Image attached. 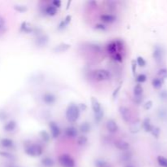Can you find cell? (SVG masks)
<instances>
[{
	"label": "cell",
	"instance_id": "cell-6",
	"mask_svg": "<svg viewBox=\"0 0 167 167\" xmlns=\"http://www.w3.org/2000/svg\"><path fill=\"white\" fill-rule=\"evenodd\" d=\"M49 43V37L46 33H40L37 35L35 39V45L38 47H44Z\"/></svg>",
	"mask_w": 167,
	"mask_h": 167
},
{
	"label": "cell",
	"instance_id": "cell-19",
	"mask_svg": "<svg viewBox=\"0 0 167 167\" xmlns=\"http://www.w3.org/2000/svg\"><path fill=\"white\" fill-rule=\"evenodd\" d=\"M131 158H132V153L131 151H125L119 156L120 161L122 163H129L131 161Z\"/></svg>",
	"mask_w": 167,
	"mask_h": 167
},
{
	"label": "cell",
	"instance_id": "cell-14",
	"mask_svg": "<svg viewBox=\"0 0 167 167\" xmlns=\"http://www.w3.org/2000/svg\"><path fill=\"white\" fill-rule=\"evenodd\" d=\"M91 109L93 110L94 113H99V112H100L102 109H103L101 108V104H100L99 101L95 97H94V96H92L91 98Z\"/></svg>",
	"mask_w": 167,
	"mask_h": 167
},
{
	"label": "cell",
	"instance_id": "cell-22",
	"mask_svg": "<svg viewBox=\"0 0 167 167\" xmlns=\"http://www.w3.org/2000/svg\"><path fill=\"white\" fill-rule=\"evenodd\" d=\"M91 124L89 123L88 122H84L81 124L80 127H79V131H81V133H82L83 134H88L91 131Z\"/></svg>",
	"mask_w": 167,
	"mask_h": 167
},
{
	"label": "cell",
	"instance_id": "cell-16",
	"mask_svg": "<svg viewBox=\"0 0 167 167\" xmlns=\"http://www.w3.org/2000/svg\"><path fill=\"white\" fill-rule=\"evenodd\" d=\"M16 126H17V124H16V121H8L4 126V131H5V132H7V133L12 132V131H14L15 130H16Z\"/></svg>",
	"mask_w": 167,
	"mask_h": 167
},
{
	"label": "cell",
	"instance_id": "cell-5",
	"mask_svg": "<svg viewBox=\"0 0 167 167\" xmlns=\"http://www.w3.org/2000/svg\"><path fill=\"white\" fill-rule=\"evenodd\" d=\"M59 163L62 167H75V161L68 154H62L59 156Z\"/></svg>",
	"mask_w": 167,
	"mask_h": 167
},
{
	"label": "cell",
	"instance_id": "cell-46",
	"mask_svg": "<svg viewBox=\"0 0 167 167\" xmlns=\"http://www.w3.org/2000/svg\"><path fill=\"white\" fill-rule=\"evenodd\" d=\"M95 29L99 30V31H104L106 29V26L104 25H103V24H97L95 27Z\"/></svg>",
	"mask_w": 167,
	"mask_h": 167
},
{
	"label": "cell",
	"instance_id": "cell-38",
	"mask_svg": "<svg viewBox=\"0 0 167 167\" xmlns=\"http://www.w3.org/2000/svg\"><path fill=\"white\" fill-rule=\"evenodd\" d=\"M8 117V114L6 111L4 110H0V122H4L6 121Z\"/></svg>",
	"mask_w": 167,
	"mask_h": 167
},
{
	"label": "cell",
	"instance_id": "cell-27",
	"mask_svg": "<svg viewBox=\"0 0 167 167\" xmlns=\"http://www.w3.org/2000/svg\"><path fill=\"white\" fill-rule=\"evenodd\" d=\"M45 13L49 16H54L57 14V9L55 7H53L52 5H49L46 7L45 9Z\"/></svg>",
	"mask_w": 167,
	"mask_h": 167
},
{
	"label": "cell",
	"instance_id": "cell-7",
	"mask_svg": "<svg viewBox=\"0 0 167 167\" xmlns=\"http://www.w3.org/2000/svg\"><path fill=\"white\" fill-rule=\"evenodd\" d=\"M42 100L47 105H53L56 102V96L51 92H46L43 95Z\"/></svg>",
	"mask_w": 167,
	"mask_h": 167
},
{
	"label": "cell",
	"instance_id": "cell-11",
	"mask_svg": "<svg viewBox=\"0 0 167 167\" xmlns=\"http://www.w3.org/2000/svg\"><path fill=\"white\" fill-rule=\"evenodd\" d=\"M71 48V45L69 43H61L58 44L56 46H55L52 49V51L55 53L57 54H60V53H64L67 51L69 49Z\"/></svg>",
	"mask_w": 167,
	"mask_h": 167
},
{
	"label": "cell",
	"instance_id": "cell-48",
	"mask_svg": "<svg viewBox=\"0 0 167 167\" xmlns=\"http://www.w3.org/2000/svg\"><path fill=\"white\" fill-rule=\"evenodd\" d=\"M78 106V108L80 109V111H86L87 109V106L86 104H84V103H81L79 104H77Z\"/></svg>",
	"mask_w": 167,
	"mask_h": 167
},
{
	"label": "cell",
	"instance_id": "cell-47",
	"mask_svg": "<svg viewBox=\"0 0 167 167\" xmlns=\"http://www.w3.org/2000/svg\"><path fill=\"white\" fill-rule=\"evenodd\" d=\"M5 24H6V22H5V20L3 16H0V30L1 29H3L5 27Z\"/></svg>",
	"mask_w": 167,
	"mask_h": 167
},
{
	"label": "cell",
	"instance_id": "cell-44",
	"mask_svg": "<svg viewBox=\"0 0 167 167\" xmlns=\"http://www.w3.org/2000/svg\"><path fill=\"white\" fill-rule=\"evenodd\" d=\"M0 155L4 157H6V158H9V159L13 158V155L11 153H7V152H0Z\"/></svg>",
	"mask_w": 167,
	"mask_h": 167
},
{
	"label": "cell",
	"instance_id": "cell-3",
	"mask_svg": "<svg viewBox=\"0 0 167 167\" xmlns=\"http://www.w3.org/2000/svg\"><path fill=\"white\" fill-rule=\"evenodd\" d=\"M43 147L38 144H29L25 148V153L28 156H32V157L41 156L43 154Z\"/></svg>",
	"mask_w": 167,
	"mask_h": 167
},
{
	"label": "cell",
	"instance_id": "cell-24",
	"mask_svg": "<svg viewBox=\"0 0 167 167\" xmlns=\"http://www.w3.org/2000/svg\"><path fill=\"white\" fill-rule=\"evenodd\" d=\"M143 92H144V88L142 87L141 84H136L134 87V90H133L134 97H140V96H142Z\"/></svg>",
	"mask_w": 167,
	"mask_h": 167
},
{
	"label": "cell",
	"instance_id": "cell-43",
	"mask_svg": "<svg viewBox=\"0 0 167 167\" xmlns=\"http://www.w3.org/2000/svg\"><path fill=\"white\" fill-rule=\"evenodd\" d=\"M152 107H153V101L152 100L147 101L144 104V108L145 110H149V109H152Z\"/></svg>",
	"mask_w": 167,
	"mask_h": 167
},
{
	"label": "cell",
	"instance_id": "cell-13",
	"mask_svg": "<svg viewBox=\"0 0 167 167\" xmlns=\"http://www.w3.org/2000/svg\"><path fill=\"white\" fill-rule=\"evenodd\" d=\"M77 133L78 132H77V130L76 127L72 126L66 127L65 129V134L66 137H68V138H76L77 136Z\"/></svg>",
	"mask_w": 167,
	"mask_h": 167
},
{
	"label": "cell",
	"instance_id": "cell-21",
	"mask_svg": "<svg viewBox=\"0 0 167 167\" xmlns=\"http://www.w3.org/2000/svg\"><path fill=\"white\" fill-rule=\"evenodd\" d=\"M142 127L146 132H151L153 130V126L151 123V121L149 118H145L142 122Z\"/></svg>",
	"mask_w": 167,
	"mask_h": 167
},
{
	"label": "cell",
	"instance_id": "cell-8",
	"mask_svg": "<svg viewBox=\"0 0 167 167\" xmlns=\"http://www.w3.org/2000/svg\"><path fill=\"white\" fill-rule=\"evenodd\" d=\"M48 126L51 131V136L53 139H57L60 134V129L57 125V123L55 122L51 121L49 124H48Z\"/></svg>",
	"mask_w": 167,
	"mask_h": 167
},
{
	"label": "cell",
	"instance_id": "cell-32",
	"mask_svg": "<svg viewBox=\"0 0 167 167\" xmlns=\"http://www.w3.org/2000/svg\"><path fill=\"white\" fill-rule=\"evenodd\" d=\"M88 142V139L85 135H81L77 139V143L79 146H85Z\"/></svg>",
	"mask_w": 167,
	"mask_h": 167
},
{
	"label": "cell",
	"instance_id": "cell-33",
	"mask_svg": "<svg viewBox=\"0 0 167 167\" xmlns=\"http://www.w3.org/2000/svg\"><path fill=\"white\" fill-rule=\"evenodd\" d=\"M157 162L162 167H167V158L162 156H159L157 157Z\"/></svg>",
	"mask_w": 167,
	"mask_h": 167
},
{
	"label": "cell",
	"instance_id": "cell-45",
	"mask_svg": "<svg viewBox=\"0 0 167 167\" xmlns=\"http://www.w3.org/2000/svg\"><path fill=\"white\" fill-rule=\"evenodd\" d=\"M53 7H55L56 9L57 8H60V7H61V1H60V0H54L53 2H52V4H51Z\"/></svg>",
	"mask_w": 167,
	"mask_h": 167
},
{
	"label": "cell",
	"instance_id": "cell-30",
	"mask_svg": "<svg viewBox=\"0 0 167 167\" xmlns=\"http://www.w3.org/2000/svg\"><path fill=\"white\" fill-rule=\"evenodd\" d=\"M152 84H153V87L155 89H160L162 87V85H163V80L159 78V77H156V78H154L153 80Z\"/></svg>",
	"mask_w": 167,
	"mask_h": 167
},
{
	"label": "cell",
	"instance_id": "cell-41",
	"mask_svg": "<svg viewBox=\"0 0 167 167\" xmlns=\"http://www.w3.org/2000/svg\"><path fill=\"white\" fill-rule=\"evenodd\" d=\"M122 83L121 84H119V86L117 87H116V89L113 91V95H112V97H113V99H116V97L117 96V95H118V93H119V91H121V88H122Z\"/></svg>",
	"mask_w": 167,
	"mask_h": 167
},
{
	"label": "cell",
	"instance_id": "cell-1",
	"mask_svg": "<svg viewBox=\"0 0 167 167\" xmlns=\"http://www.w3.org/2000/svg\"><path fill=\"white\" fill-rule=\"evenodd\" d=\"M80 109L76 103L71 102L65 111V117L67 121L70 123H74L78 120L80 117Z\"/></svg>",
	"mask_w": 167,
	"mask_h": 167
},
{
	"label": "cell",
	"instance_id": "cell-37",
	"mask_svg": "<svg viewBox=\"0 0 167 167\" xmlns=\"http://www.w3.org/2000/svg\"><path fill=\"white\" fill-rule=\"evenodd\" d=\"M136 69H137L136 61H135V60H131V70H132V74L134 77H135V74H136Z\"/></svg>",
	"mask_w": 167,
	"mask_h": 167
},
{
	"label": "cell",
	"instance_id": "cell-50",
	"mask_svg": "<svg viewBox=\"0 0 167 167\" xmlns=\"http://www.w3.org/2000/svg\"><path fill=\"white\" fill-rule=\"evenodd\" d=\"M125 167H134V166H133V165H132V164H130V163H128L126 165V166Z\"/></svg>",
	"mask_w": 167,
	"mask_h": 167
},
{
	"label": "cell",
	"instance_id": "cell-26",
	"mask_svg": "<svg viewBox=\"0 0 167 167\" xmlns=\"http://www.w3.org/2000/svg\"><path fill=\"white\" fill-rule=\"evenodd\" d=\"M71 20H72V16H71L70 15L67 16L64 19L63 21H60V25H59V26H58V29H60H60H65L66 26H68L69 23H70Z\"/></svg>",
	"mask_w": 167,
	"mask_h": 167
},
{
	"label": "cell",
	"instance_id": "cell-20",
	"mask_svg": "<svg viewBox=\"0 0 167 167\" xmlns=\"http://www.w3.org/2000/svg\"><path fill=\"white\" fill-rule=\"evenodd\" d=\"M100 20L104 23H113L116 21L117 17L113 14H103L100 16Z\"/></svg>",
	"mask_w": 167,
	"mask_h": 167
},
{
	"label": "cell",
	"instance_id": "cell-2",
	"mask_svg": "<svg viewBox=\"0 0 167 167\" xmlns=\"http://www.w3.org/2000/svg\"><path fill=\"white\" fill-rule=\"evenodd\" d=\"M122 48H123V43H122V41L118 40V39L110 42L106 47L107 51L110 55L111 57L114 55L118 54V53L121 54V51L122 50Z\"/></svg>",
	"mask_w": 167,
	"mask_h": 167
},
{
	"label": "cell",
	"instance_id": "cell-25",
	"mask_svg": "<svg viewBox=\"0 0 167 167\" xmlns=\"http://www.w3.org/2000/svg\"><path fill=\"white\" fill-rule=\"evenodd\" d=\"M94 165L95 167H111V165L104 159L98 158L95 161Z\"/></svg>",
	"mask_w": 167,
	"mask_h": 167
},
{
	"label": "cell",
	"instance_id": "cell-31",
	"mask_svg": "<svg viewBox=\"0 0 167 167\" xmlns=\"http://www.w3.org/2000/svg\"><path fill=\"white\" fill-rule=\"evenodd\" d=\"M14 9L20 13H24V12H26L28 11V7H26V5H23V4H15Z\"/></svg>",
	"mask_w": 167,
	"mask_h": 167
},
{
	"label": "cell",
	"instance_id": "cell-40",
	"mask_svg": "<svg viewBox=\"0 0 167 167\" xmlns=\"http://www.w3.org/2000/svg\"><path fill=\"white\" fill-rule=\"evenodd\" d=\"M139 130H140L139 125V124H134V125L131 127V131H131V133H133V134H135V133H138Z\"/></svg>",
	"mask_w": 167,
	"mask_h": 167
},
{
	"label": "cell",
	"instance_id": "cell-39",
	"mask_svg": "<svg viewBox=\"0 0 167 167\" xmlns=\"http://www.w3.org/2000/svg\"><path fill=\"white\" fill-rule=\"evenodd\" d=\"M151 133H152V134H153L155 138H158V137H159V134H160V128L153 126V130L151 131Z\"/></svg>",
	"mask_w": 167,
	"mask_h": 167
},
{
	"label": "cell",
	"instance_id": "cell-17",
	"mask_svg": "<svg viewBox=\"0 0 167 167\" xmlns=\"http://www.w3.org/2000/svg\"><path fill=\"white\" fill-rule=\"evenodd\" d=\"M33 30H34V28L29 23L26 21H24L21 23V28H20V31L21 32L25 33H33Z\"/></svg>",
	"mask_w": 167,
	"mask_h": 167
},
{
	"label": "cell",
	"instance_id": "cell-36",
	"mask_svg": "<svg viewBox=\"0 0 167 167\" xmlns=\"http://www.w3.org/2000/svg\"><path fill=\"white\" fill-rule=\"evenodd\" d=\"M135 61H136V64H137V65H139V67H144V66L146 65L145 60L143 58L142 56H138Z\"/></svg>",
	"mask_w": 167,
	"mask_h": 167
},
{
	"label": "cell",
	"instance_id": "cell-34",
	"mask_svg": "<svg viewBox=\"0 0 167 167\" xmlns=\"http://www.w3.org/2000/svg\"><path fill=\"white\" fill-rule=\"evenodd\" d=\"M157 75L159 76V78L161 79H166L167 78V69H161L158 73H157Z\"/></svg>",
	"mask_w": 167,
	"mask_h": 167
},
{
	"label": "cell",
	"instance_id": "cell-23",
	"mask_svg": "<svg viewBox=\"0 0 167 167\" xmlns=\"http://www.w3.org/2000/svg\"><path fill=\"white\" fill-rule=\"evenodd\" d=\"M41 163L45 167H52L55 165V161L51 157L45 156V157H43V158L42 159Z\"/></svg>",
	"mask_w": 167,
	"mask_h": 167
},
{
	"label": "cell",
	"instance_id": "cell-35",
	"mask_svg": "<svg viewBox=\"0 0 167 167\" xmlns=\"http://www.w3.org/2000/svg\"><path fill=\"white\" fill-rule=\"evenodd\" d=\"M135 78H136V82H137L139 84L143 83V82H144L147 80V77H146V75L145 74H143V73L139 74L138 76L136 77Z\"/></svg>",
	"mask_w": 167,
	"mask_h": 167
},
{
	"label": "cell",
	"instance_id": "cell-28",
	"mask_svg": "<svg viewBox=\"0 0 167 167\" xmlns=\"http://www.w3.org/2000/svg\"><path fill=\"white\" fill-rule=\"evenodd\" d=\"M39 136L44 143H48L51 139V134H49L47 131H44V130L39 132Z\"/></svg>",
	"mask_w": 167,
	"mask_h": 167
},
{
	"label": "cell",
	"instance_id": "cell-51",
	"mask_svg": "<svg viewBox=\"0 0 167 167\" xmlns=\"http://www.w3.org/2000/svg\"><path fill=\"white\" fill-rule=\"evenodd\" d=\"M71 4V1H69V2H68V4H67V7H66V9H69V4Z\"/></svg>",
	"mask_w": 167,
	"mask_h": 167
},
{
	"label": "cell",
	"instance_id": "cell-18",
	"mask_svg": "<svg viewBox=\"0 0 167 167\" xmlns=\"http://www.w3.org/2000/svg\"><path fill=\"white\" fill-rule=\"evenodd\" d=\"M0 144H1V146L3 148L7 149H13L15 146L14 141L9 138H3L1 139V141H0Z\"/></svg>",
	"mask_w": 167,
	"mask_h": 167
},
{
	"label": "cell",
	"instance_id": "cell-12",
	"mask_svg": "<svg viewBox=\"0 0 167 167\" xmlns=\"http://www.w3.org/2000/svg\"><path fill=\"white\" fill-rule=\"evenodd\" d=\"M106 128H107V130H108L109 133H111V134H115L119 130L118 125L113 119H109L107 121Z\"/></svg>",
	"mask_w": 167,
	"mask_h": 167
},
{
	"label": "cell",
	"instance_id": "cell-49",
	"mask_svg": "<svg viewBox=\"0 0 167 167\" xmlns=\"http://www.w3.org/2000/svg\"><path fill=\"white\" fill-rule=\"evenodd\" d=\"M134 101L135 104H141V102L143 101V97H142V96H140V97H134Z\"/></svg>",
	"mask_w": 167,
	"mask_h": 167
},
{
	"label": "cell",
	"instance_id": "cell-29",
	"mask_svg": "<svg viewBox=\"0 0 167 167\" xmlns=\"http://www.w3.org/2000/svg\"><path fill=\"white\" fill-rule=\"evenodd\" d=\"M104 110L102 109L100 112H99L97 113H94V121L95 122L96 124L100 123L103 120V117H104Z\"/></svg>",
	"mask_w": 167,
	"mask_h": 167
},
{
	"label": "cell",
	"instance_id": "cell-9",
	"mask_svg": "<svg viewBox=\"0 0 167 167\" xmlns=\"http://www.w3.org/2000/svg\"><path fill=\"white\" fill-rule=\"evenodd\" d=\"M118 111H119V113H120L122 120H123L125 122H127V123H128V122L131 121V114L130 109H128L127 107H126V106L122 105L119 107Z\"/></svg>",
	"mask_w": 167,
	"mask_h": 167
},
{
	"label": "cell",
	"instance_id": "cell-42",
	"mask_svg": "<svg viewBox=\"0 0 167 167\" xmlns=\"http://www.w3.org/2000/svg\"><path fill=\"white\" fill-rule=\"evenodd\" d=\"M112 58L114 60H116V61L117 62H122V60H123V58H122V54H116L114 55H113L112 56Z\"/></svg>",
	"mask_w": 167,
	"mask_h": 167
},
{
	"label": "cell",
	"instance_id": "cell-15",
	"mask_svg": "<svg viewBox=\"0 0 167 167\" xmlns=\"http://www.w3.org/2000/svg\"><path fill=\"white\" fill-rule=\"evenodd\" d=\"M114 146L116 147L117 149H119L121 151H127L128 149H130V144L128 142L125 141V140H117L114 143Z\"/></svg>",
	"mask_w": 167,
	"mask_h": 167
},
{
	"label": "cell",
	"instance_id": "cell-4",
	"mask_svg": "<svg viewBox=\"0 0 167 167\" xmlns=\"http://www.w3.org/2000/svg\"><path fill=\"white\" fill-rule=\"evenodd\" d=\"M92 76L94 77L95 79L99 82H102V81H107L110 79L111 75L108 70L105 69H97V70H95L93 73H92Z\"/></svg>",
	"mask_w": 167,
	"mask_h": 167
},
{
	"label": "cell",
	"instance_id": "cell-10",
	"mask_svg": "<svg viewBox=\"0 0 167 167\" xmlns=\"http://www.w3.org/2000/svg\"><path fill=\"white\" fill-rule=\"evenodd\" d=\"M153 56L155 61L157 64H160L161 62L163 60V51H162V48L159 46H156L154 47V50H153Z\"/></svg>",
	"mask_w": 167,
	"mask_h": 167
}]
</instances>
